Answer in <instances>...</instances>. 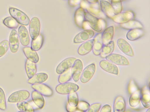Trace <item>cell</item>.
<instances>
[{"instance_id":"6da1fadb","label":"cell","mask_w":150,"mask_h":112,"mask_svg":"<svg viewBox=\"0 0 150 112\" xmlns=\"http://www.w3.org/2000/svg\"><path fill=\"white\" fill-rule=\"evenodd\" d=\"M85 19L89 26L97 32H100L105 27V23L103 19H99L86 11Z\"/></svg>"},{"instance_id":"7a4b0ae2","label":"cell","mask_w":150,"mask_h":112,"mask_svg":"<svg viewBox=\"0 0 150 112\" xmlns=\"http://www.w3.org/2000/svg\"><path fill=\"white\" fill-rule=\"evenodd\" d=\"M11 15L20 24L25 26L28 25L30 20L28 16L21 10L15 8L10 7L9 9Z\"/></svg>"},{"instance_id":"3957f363","label":"cell","mask_w":150,"mask_h":112,"mask_svg":"<svg viewBox=\"0 0 150 112\" xmlns=\"http://www.w3.org/2000/svg\"><path fill=\"white\" fill-rule=\"evenodd\" d=\"M79 89L76 84L70 82L60 83L56 87V91L58 93L62 94H69L77 91Z\"/></svg>"},{"instance_id":"277c9868","label":"cell","mask_w":150,"mask_h":112,"mask_svg":"<svg viewBox=\"0 0 150 112\" xmlns=\"http://www.w3.org/2000/svg\"><path fill=\"white\" fill-rule=\"evenodd\" d=\"M29 96L30 93L27 90L18 91L13 93L9 96L8 102L10 103H18L25 100Z\"/></svg>"},{"instance_id":"5b68a950","label":"cell","mask_w":150,"mask_h":112,"mask_svg":"<svg viewBox=\"0 0 150 112\" xmlns=\"http://www.w3.org/2000/svg\"><path fill=\"white\" fill-rule=\"evenodd\" d=\"M89 3V6L86 9L87 12L99 19H103L106 18V16L100 9L98 1L96 0L94 3Z\"/></svg>"},{"instance_id":"8992f818","label":"cell","mask_w":150,"mask_h":112,"mask_svg":"<svg viewBox=\"0 0 150 112\" xmlns=\"http://www.w3.org/2000/svg\"><path fill=\"white\" fill-rule=\"evenodd\" d=\"M96 70L95 64H91L87 66L83 70L80 77L81 82L86 83L89 81L94 74Z\"/></svg>"},{"instance_id":"52a82bcc","label":"cell","mask_w":150,"mask_h":112,"mask_svg":"<svg viewBox=\"0 0 150 112\" xmlns=\"http://www.w3.org/2000/svg\"><path fill=\"white\" fill-rule=\"evenodd\" d=\"M134 16L133 12L128 11L115 15L112 19L115 22L121 24L132 20Z\"/></svg>"},{"instance_id":"ba28073f","label":"cell","mask_w":150,"mask_h":112,"mask_svg":"<svg viewBox=\"0 0 150 112\" xmlns=\"http://www.w3.org/2000/svg\"><path fill=\"white\" fill-rule=\"evenodd\" d=\"M83 69V64L79 59H76L71 68L72 78L76 82L79 80Z\"/></svg>"},{"instance_id":"9c48e42d","label":"cell","mask_w":150,"mask_h":112,"mask_svg":"<svg viewBox=\"0 0 150 112\" xmlns=\"http://www.w3.org/2000/svg\"><path fill=\"white\" fill-rule=\"evenodd\" d=\"M76 60L75 57H70L63 60L57 66L56 73L60 75L71 69Z\"/></svg>"},{"instance_id":"30bf717a","label":"cell","mask_w":150,"mask_h":112,"mask_svg":"<svg viewBox=\"0 0 150 112\" xmlns=\"http://www.w3.org/2000/svg\"><path fill=\"white\" fill-rule=\"evenodd\" d=\"M40 24L39 19L36 17L31 20L29 26V32L32 39H35L39 34Z\"/></svg>"},{"instance_id":"8fae6325","label":"cell","mask_w":150,"mask_h":112,"mask_svg":"<svg viewBox=\"0 0 150 112\" xmlns=\"http://www.w3.org/2000/svg\"><path fill=\"white\" fill-rule=\"evenodd\" d=\"M106 60L117 65L126 66L129 64L128 60L123 56L116 53H112L106 57Z\"/></svg>"},{"instance_id":"7c38bea8","label":"cell","mask_w":150,"mask_h":112,"mask_svg":"<svg viewBox=\"0 0 150 112\" xmlns=\"http://www.w3.org/2000/svg\"><path fill=\"white\" fill-rule=\"evenodd\" d=\"M94 34V32L91 29L84 30L75 36L74 39V42L75 43H79L84 42L91 38Z\"/></svg>"},{"instance_id":"4fadbf2b","label":"cell","mask_w":150,"mask_h":112,"mask_svg":"<svg viewBox=\"0 0 150 112\" xmlns=\"http://www.w3.org/2000/svg\"><path fill=\"white\" fill-rule=\"evenodd\" d=\"M9 43L11 51L13 53L16 52L19 48V41L17 32L15 29H12L10 33Z\"/></svg>"},{"instance_id":"5bb4252c","label":"cell","mask_w":150,"mask_h":112,"mask_svg":"<svg viewBox=\"0 0 150 112\" xmlns=\"http://www.w3.org/2000/svg\"><path fill=\"white\" fill-rule=\"evenodd\" d=\"M99 65L103 70L109 73L116 75H117L119 74L117 66L106 60H101L99 63Z\"/></svg>"},{"instance_id":"9a60e30c","label":"cell","mask_w":150,"mask_h":112,"mask_svg":"<svg viewBox=\"0 0 150 112\" xmlns=\"http://www.w3.org/2000/svg\"><path fill=\"white\" fill-rule=\"evenodd\" d=\"M117 44L120 49L125 54L130 57L134 56L131 46L125 39L122 38L118 39L117 41Z\"/></svg>"},{"instance_id":"2e32d148","label":"cell","mask_w":150,"mask_h":112,"mask_svg":"<svg viewBox=\"0 0 150 112\" xmlns=\"http://www.w3.org/2000/svg\"><path fill=\"white\" fill-rule=\"evenodd\" d=\"M31 87L35 90L45 96L50 97L53 94V91L51 88L43 83L33 85Z\"/></svg>"},{"instance_id":"e0dca14e","label":"cell","mask_w":150,"mask_h":112,"mask_svg":"<svg viewBox=\"0 0 150 112\" xmlns=\"http://www.w3.org/2000/svg\"><path fill=\"white\" fill-rule=\"evenodd\" d=\"M102 33L97 34L94 37L92 48L93 54L96 56L100 55L103 46L102 38Z\"/></svg>"},{"instance_id":"ac0fdd59","label":"cell","mask_w":150,"mask_h":112,"mask_svg":"<svg viewBox=\"0 0 150 112\" xmlns=\"http://www.w3.org/2000/svg\"><path fill=\"white\" fill-rule=\"evenodd\" d=\"M100 4L101 10L106 16L112 19L115 16L114 11L110 3L106 1L101 0Z\"/></svg>"},{"instance_id":"d6986e66","label":"cell","mask_w":150,"mask_h":112,"mask_svg":"<svg viewBox=\"0 0 150 112\" xmlns=\"http://www.w3.org/2000/svg\"><path fill=\"white\" fill-rule=\"evenodd\" d=\"M18 32L21 44L25 46L28 45L30 42V37L26 28L24 26H20L18 28Z\"/></svg>"},{"instance_id":"ffe728a7","label":"cell","mask_w":150,"mask_h":112,"mask_svg":"<svg viewBox=\"0 0 150 112\" xmlns=\"http://www.w3.org/2000/svg\"><path fill=\"white\" fill-rule=\"evenodd\" d=\"M114 28L111 26L106 28L102 34V38L103 45L108 44L112 41L114 34Z\"/></svg>"},{"instance_id":"44dd1931","label":"cell","mask_w":150,"mask_h":112,"mask_svg":"<svg viewBox=\"0 0 150 112\" xmlns=\"http://www.w3.org/2000/svg\"><path fill=\"white\" fill-rule=\"evenodd\" d=\"M140 101L144 107L147 108H149L150 92L149 88L146 86H144L141 92Z\"/></svg>"},{"instance_id":"7402d4cb","label":"cell","mask_w":150,"mask_h":112,"mask_svg":"<svg viewBox=\"0 0 150 112\" xmlns=\"http://www.w3.org/2000/svg\"><path fill=\"white\" fill-rule=\"evenodd\" d=\"M85 10L79 7L76 10L74 15V20L76 25L80 28H82V25L85 20Z\"/></svg>"},{"instance_id":"603a6c76","label":"cell","mask_w":150,"mask_h":112,"mask_svg":"<svg viewBox=\"0 0 150 112\" xmlns=\"http://www.w3.org/2000/svg\"><path fill=\"white\" fill-rule=\"evenodd\" d=\"M125 108L126 103L124 98L121 96L117 97L114 103L113 112H125Z\"/></svg>"},{"instance_id":"cb8c5ba5","label":"cell","mask_w":150,"mask_h":112,"mask_svg":"<svg viewBox=\"0 0 150 112\" xmlns=\"http://www.w3.org/2000/svg\"><path fill=\"white\" fill-rule=\"evenodd\" d=\"M93 39L88 40L82 44L79 48L78 52L81 55H85L92 50Z\"/></svg>"},{"instance_id":"d4e9b609","label":"cell","mask_w":150,"mask_h":112,"mask_svg":"<svg viewBox=\"0 0 150 112\" xmlns=\"http://www.w3.org/2000/svg\"><path fill=\"white\" fill-rule=\"evenodd\" d=\"M47 75L44 73H40L35 74L28 80V83L32 85L42 83L47 79Z\"/></svg>"},{"instance_id":"484cf974","label":"cell","mask_w":150,"mask_h":112,"mask_svg":"<svg viewBox=\"0 0 150 112\" xmlns=\"http://www.w3.org/2000/svg\"><path fill=\"white\" fill-rule=\"evenodd\" d=\"M23 50L28 59L35 63L38 62L39 57L36 51L32 49L29 47L24 48Z\"/></svg>"},{"instance_id":"4316f807","label":"cell","mask_w":150,"mask_h":112,"mask_svg":"<svg viewBox=\"0 0 150 112\" xmlns=\"http://www.w3.org/2000/svg\"><path fill=\"white\" fill-rule=\"evenodd\" d=\"M120 27L122 28L129 30L135 29H141L143 28V26L139 21L132 20L124 23L120 24Z\"/></svg>"},{"instance_id":"83f0119b","label":"cell","mask_w":150,"mask_h":112,"mask_svg":"<svg viewBox=\"0 0 150 112\" xmlns=\"http://www.w3.org/2000/svg\"><path fill=\"white\" fill-rule=\"evenodd\" d=\"M25 69L28 78L30 79L33 76L37 71V66L35 63L27 59L25 64Z\"/></svg>"},{"instance_id":"f1b7e54d","label":"cell","mask_w":150,"mask_h":112,"mask_svg":"<svg viewBox=\"0 0 150 112\" xmlns=\"http://www.w3.org/2000/svg\"><path fill=\"white\" fill-rule=\"evenodd\" d=\"M144 31L141 29L130 30L127 33L126 37L129 41H134L141 37L144 34Z\"/></svg>"},{"instance_id":"f546056e","label":"cell","mask_w":150,"mask_h":112,"mask_svg":"<svg viewBox=\"0 0 150 112\" xmlns=\"http://www.w3.org/2000/svg\"><path fill=\"white\" fill-rule=\"evenodd\" d=\"M32 100L40 109L42 108L44 106L45 102L44 98L40 93L35 90L32 93Z\"/></svg>"},{"instance_id":"4dcf8cb0","label":"cell","mask_w":150,"mask_h":112,"mask_svg":"<svg viewBox=\"0 0 150 112\" xmlns=\"http://www.w3.org/2000/svg\"><path fill=\"white\" fill-rule=\"evenodd\" d=\"M141 90L138 89L131 94L129 100L130 106L135 108L138 106L141 100Z\"/></svg>"},{"instance_id":"1f68e13d","label":"cell","mask_w":150,"mask_h":112,"mask_svg":"<svg viewBox=\"0 0 150 112\" xmlns=\"http://www.w3.org/2000/svg\"><path fill=\"white\" fill-rule=\"evenodd\" d=\"M115 48L114 42L112 41L108 44L103 45L100 54V57L103 58L112 53Z\"/></svg>"},{"instance_id":"d6a6232c","label":"cell","mask_w":150,"mask_h":112,"mask_svg":"<svg viewBox=\"0 0 150 112\" xmlns=\"http://www.w3.org/2000/svg\"><path fill=\"white\" fill-rule=\"evenodd\" d=\"M43 42L44 38L43 36L41 34H39L35 39L32 40L31 48L34 51H38L42 47Z\"/></svg>"},{"instance_id":"836d02e7","label":"cell","mask_w":150,"mask_h":112,"mask_svg":"<svg viewBox=\"0 0 150 112\" xmlns=\"http://www.w3.org/2000/svg\"><path fill=\"white\" fill-rule=\"evenodd\" d=\"M3 23L6 26L11 29L17 28L19 25L17 21L11 17L5 18L3 21Z\"/></svg>"},{"instance_id":"e575fe53","label":"cell","mask_w":150,"mask_h":112,"mask_svg":"<svg viewBox=\"0 0 150 112\" xmlns=\"http://www.w3.org/2000/svg\"><path fill=\"white\" fill-rule=\"evenodd\" d=\"M17 106L20 111L23 112H34V110L30 105L25 102L18 103Z\"/></svg>"},{"instance_id":"d590c367","label":"cell","mask_w":150,"mask_h":112,"mask_svg":"<svg viewBox=\"0 0 150 112\" xmlns=\"http://www.w3.org/2000/svg\"><path fill=\"white\" fill-rule=\"evenodd\" d=\"M79 102L78 95L76 92L68 94L67 102L70 105L73 107H76Z\"/></svg>"},{"instance_id":"8d00e7d4","label":"cell","mask_w":150,"mask_h":112,"mask_svg":"<svg viewBox=\"0 0 150 112\" xmlns=\"http://www.w3.org/2000/svg\"><path fill=\"white\" fill-rule=\"evenodd\" d=\"M71 69L60 75L58 79L60 83H67L71 79L72 77Z\"/></svg>"},{"instance_id":"74e56055","label":"cell","mask_w":150,"mask_h":112,"mask_svg":"<svg viewBox=\"0 0 150 112\" xmlns=\"http://www.w3.org/2000/svg\"><path fill=\"white\" fill-rule=\"evenodd\" d=\"M115 15L121 13L122 9V2L121 0H113L111 1L110 3Z\"/></svg>"},{"instance_id":"f35d334b","label":"cell","mask_w":150,"mask_h":112,"mask_svg":"<svg viewBox=\"0 0 150 112\" xmlns=\"http://www.w3.org/2000/svg\"><path fill=\"white\" fill-rule=\"evenodd\" d=\"M8 48L9 43L7 40H4L0 43V57L5 54Z\"/></svg>"},{"instance_id":"ab89813d","label":"cell","mask_w":150,"mask_h":112,"mask_svg":"<svg viewBox=\"0 0 150 112\" xmlns=\"http://www.w3.org/2000/svg\"><path fill=\"white\" fill-rule=\"evenodd\" d=\"M6 109L5 94L3 90L0 88V109L5 110Z\"/></svg>"},{"instance_id":"60d3db41","label":"cell","mask_w":150,"mask_h":112,"mask_svg":"<svg viewBox=\"0 0 150 112\" xmlns=\"http://www.w3.org/2000/svg\"><path fill=\"white\" fill-rule=\"evenodd\" d=\"M90 106L88 102L84 101H79L76 107L77 109L84 112L88 109Z\"/></svg>"},{"instance_id":"b9f144b4","label":"cell","mask_w":150,"mask_h":112,"mask_svg":"<svg viewBox=\"0 0 150 112\" xmlns=\"http://www.w3.org/2000/svg\"><path fill=\"white\" fill-rule=\"evenodd\" d=\"M138 89V88L134 81L132 80L129 81L128 90L130 94H131Z\"/></svg>"},{"instance_id":"7bdbcfd3","label":"cell","mask_w":150,"mask_h":112,"mask_svg":"<svg viewBox=\"0 0 150 112\" xmlns=\"http://www.w3.org/2000/svg\"><path fill=\"white\" fill-rule=\"evenodd\" d=\"M101 104L99 103H95L91 105L88 109L84 112H98L100 110Z\"/></svg>"},{"instance_id":"ee69618b","label":"cell","mask_w":150,"mask_h":112,"mask_svg":"<svg viewBox=\"0 0 150 112\" xmlns=\"http://www.w3.org/2000/svg\"><path fill=\"white\" fill-rule=\"evenodd\" d=\"M89 3L88 0H82L80 3V7L84 10H86L89 6Z\"/></svg>"},{"instance_id":"f6af8a7d","label":"cell","mask_w":150,"mask_h":112,"mask_svg":"<svg viewBox=\"0 0 150 112\" xmlns=\"http://www.w3.org/2000/svg\"><path fill=\"white\" fill-rule=\"evenodd\" d=\"M111 107L108 104L103 106L101 108L100 112H111Z\"/></svg>"},{"instance_id":"bcb514c9","label":"cell","mask_w":150,"mask_h":112,"mask_svg":"<svg viewBox=\"0 0 150 112\" xmlns=\"http://www.w3.org/2000/svg\"><path fill=\"white\" fill-rule=\"evenodd\" d=\"M66 108L67 112H75L77 109L76 107H73L71 106L67 102L66 105Z\"/></svg>"},{"instance_id":"7dc6e473","label":"cell","mask_w":150,"mask_h":112,"mask_svg":"<svg viewBox=\"0 0 150 112\" xmlns=\"http://www.w3.org/2000/svg\"><path fill=\"white\" fill-rule=\"evenodd\" d=\"M81 0H69L68 3L71 6H76L79 4L81 2Z\"/></svg>"},{"instance_id":"c3c4849f","label":"cell","mask_w":150,"mask_h":112,"mask_svg":"<svg viewBox=\"0 0 150 112\" xmlns=\"http://www.w3.org/2000/svg\"><path fill=\"white\" fill-rule=\"evenodd\" d=\"M30 103H29L32 106L34 110L40 109L34 103L33 100L31 101Z\"/></svg>"},{"instance_id":"681fc988","label":"cell","mask_w":150,"mask_h":112,"mask_svg":"<svg viewBox=\"0 0 150 112\" xmlns=\"http://www.w3.org/2000/svg\"><path fill=\"white\" fill-rule=\"evenodd\" d=\"M75 112H83L77 109Z\"/></svg>"},{"instance_id":"f907efd6","label":"cell","mask_w":150,"mask_h":112,"mask_svg":"<svg viewBox=\"0 0 150 112\" xmlns=\"http://www.w3.org/2000/svg\"><path fill=\"white\" fill-rule=\"evenodd\" d=\"M146 112H150V108H149Z\"/></svg>"},{"instance_id":"816d5d0a","label":"cell","mask_w":150,"mask_h":112,"mask_svg":"<svg viewBox=\"0 0 150 112\" xmlns=\"http://www.w3.org/2000/svg\"><path fill=\"white\" fill-rule=\"evenodd\" d=\"M133 112L128 111H126V112Z\"/></svg>"},{"instance_id":"f5cc1de1","label":"cell","mask_w":150,"mask_h":112,"mask_svg":"<svg viewBox=\"0 0 150 112\" xmlns=\"http://www.w3.org/2000/svg\"><path fill=\"white\" fill-rule=\"evenodd\" d=\"M18 112H22V111H19Z\"/></svg>"}]
</instances>
